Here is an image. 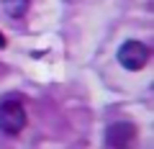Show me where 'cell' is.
Returning a JSON list of instances; mask_svg holds the SVG:
<instances>
[{
	"mask_svg": "<svg viewBox=\"0 0 154 149\" xmlns=\"http://www.w3.org/2000/svg\"><path fill=\"white\" fill-rule=\"evenodd\" d=\"M26 126V108L16 98L0 100V131L3 134H21Z\"/></svg>",
	"mask_w": 154,
	"mask_h": 149,
	"instance_id": "cell-1",
	"label": "cell"
},
{
	"mask_svg": "<svg viewBox=\"0 0 154 149\" xmlns=\"http://www.w3.org/2000/svg\"><path fill=\"white\" fill-rule=\"evenodd\" d=\"M116 59H118V64H121L123 70L139 72V70H144L146 62H149V49L141 44V41H134L131 39V41H126V44H121Z\"/></svg>",
	"mask_w": 154,
	"mask_h": 149,
	"instance_id": "cell-2",
	"label": "cell"
},
{
	"mask_svg": "<svg viewBox=\"0 0 154 149\" xmlns=\"http://www.w3.org/2000/svg\"><path fill=\"white\" fill-rule=\"evenodd\" d=\"M134 141H136V126L128 123V121L110 123L105 129V144L110 149H131Z\"/></svg>",
	"mask_w": 154,
	"mask_h": 149,
	"instance_id": "cell-3",
	"label": "cell"
},
{
	"mask_svg": "<svg viewBox=\"0 0 154 149\" xmlns=\"http://www.w3.org/2000/svg\"><path fill=\"white\" fill-rule=\"evenodd\" d=\"M3 8L11 18H23L28 11V0H3Z\"/></svg>",
	"mask_w": 154,
	"mask_h": 149,
	"instance_id": "cell-4",
	"label": "cell"
},
{
	"mask_svg": "<svg viewBox=\"0 0 154 149\" xmlns=\"http://www.w3.org/2000/svg\"><path fill=\"white\" fill-rule=\"evenodd\" d=\"M3 46H5V36H3V33H0V49H3Z\"/></svg>",
	"mask_w": 154,
	"mask_h": 149,
	"instance_id": "cell-5",
	"label": "cell"
}]
</instances>
